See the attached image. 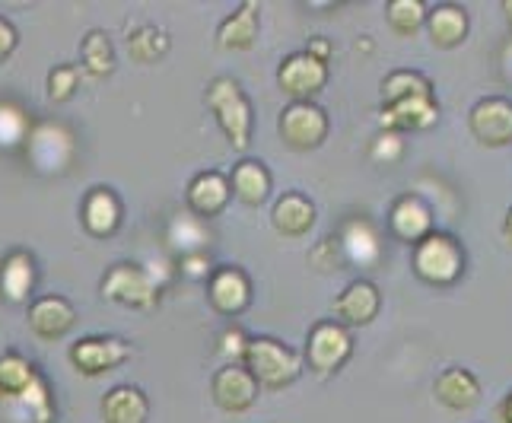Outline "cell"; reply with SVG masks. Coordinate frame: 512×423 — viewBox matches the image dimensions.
I'll list each match as a JSON object with an SVG mask.
<instances>
[{
    "mask_svg": "<svg viewBox=\"0 0 512 423\" xmlns=\"http://www.w3.org/2000/svg\"><path fill=\"white\" fill-rule=\"evenodd\" d=\"M150 401L137 385H115L102 398V420L105 423H147Z\"/></svg>",
    "mask_w": 512,
    "mask_h": 423,
    "instance_id": "cell-21",
    "label": "cell"
},
{
    "mask_svg": "<svg viewBox=\"0 0 512 423\" xmlns=\"http://www.w3.org/2000/svg\"><path fill=\"white\" fill-rule=\"evenodd\" d=\"M29 134V115L13 102H0V150L20 147Z\"/></svg>",
    "mask_w": 512,
    "mask_h": 423,
    "instance_id": "cell-32",
    "label": "cell"
},
{
    "mask_svg": "<svg viewBox=\"0 0 512 423\" xmlns=\"http://www.w3.org/2000/svg\"><path fill=\"white\" fill-rule=\"evenodd\" d=\"M80 64L90 77H109L115 70V51H112V42L109 35L93 29L90 35L83 39L80 45Z\"/></svg>",
    "mask_w": 512,
    "mask_h": 423,
    "instance_id": "cell-29",
    "label": "cell"
},
{
    "mask_svg": "<svg viewBox=\"0 0 512 423\" xmlns=\"http://www.w3.org/2000/svg\"><path fill=\"white\" fill-rule=\"evenodd\" d=\"M503 13H506V20L512 26V0H503Z\"/></svg>",
    "mask_w": 512,
    "mask_h": 423,
    "instance_id": "cell-42",
    "label": "cell"
},
{
    "mask_svg": "<svg viewBox=\"0 0 512 423\" xmlns=\"http://www.w3.org/2000/svg\"><path fill=\"white\" fill-rule=\"evenodd\" d=\"M503 239H506V245L512 249V207H509V214H506V220H503Z\"/></svg>",
    "mask_w": 512,
    "mask_h": 423,
    "instance_id": "cell-41",
    "label": "cell"
},
{
    "mask_svg": "<svg viewBox=\"0 0 512 423\" xmlns=\"http://www.w3.org/2000/svg\"><path fill=\"white\" fill-rule=\"evenodd\" d=\"M500 420L503 423H512V392L503 398V404H500Z\"/></svg>",
    "mask_w": 512,
    "mask_h": 423,
    "instance_id": "cell-40",
    "label": "cell"
},
{
    "mask_svg": "<svg viewBox=\"0 0 512 423\" xmlns=\"http://www.w3.org/2000/svg\"><path fill=\"white\" fill-rule=\"evenodd\" d=\"M35 379H39V373L20 354L0 357V398H23Z\"/></svg>",
    "mask_w": 512,
    "mask_h": 423,
    "instance_id": "cell-28",
    "label": "cell"
},
{
    "mask_svg": "<svg viewBox=\"0 0 512 423\" xmlns=\"http://www.w3.org/2000/svg\"><path fill=\"white\" fill-rule=\"evenodd\" d=\"M388 229H392V236L401 239V242H423L433 229V207L423 201L420 195H401L392 210H388Z\"/></svg>",
    "mask_w": 512,
    "mask_h": 423,
    "instance_id": "cell-13",
    "label": "cell"
},
{
    "mask_svg": "<svg viewBox=\"0 0 512 423\" xmlns=\"http://www.w3.org/2000/svg\"><path fill=\"white\" fill-rule=\"evenodd\" d=\"M35 284V268H32V258L26 252H13L4 268H0V296L7 303H23L32 293Z\"/></svg>",
    "mask_w": 512,
    "mask_h": 423,
    "instance_id": "cell-26",
    "label": "cell"
},
{
    "mask_svg": "<svg viewBox=\"0 0 512 423\" xmlns=\"http://www.w3.org/2000/svg\"><path fill=\"white\" fill-rule=\"evenodd\" d=\"M258 392L261 385L245 363H226L210 379V395H214L217 408L226 414H245L258 401Z\"/></svg>",
    "mask_w": 512,
    "mask_h": 423,
    "instance_id": "cell-6",
    "label": "cell"
},
{
    "mask_svg": "<svg viewBox=\"0 0 512 423\" xmlns=\"http://www.w3.org/2000/svg\"><path fill=\"white\" fill-rule=\"evenodd\" d=\"M353 354V338L347 325L341 322H319L309 331V341H306V360L315 373H334L341 369Z\"/></svg>",
    "mask_w": 512,
    "mask_h": 423,
    "instance_id": "cell-7",
    "label": "cell"
},
{
    "mask_svg": "<svg viewBox=\"0 0 512 423\" xmlns=\"http://www.w3.org/2000/svg\"><path fill=\"white\" fill-rule=\"evenodd\" d=\"M29 156L42 172H64L74 160V137L61 125H42L29 137Z\"/></svg>",
    "mask_w": 512,
    "mask_h": 423,
    "instance_id": "cell-15",
    "label": "cell"
},
{
    "mask_svg": "<svg viewBox=\"0 0 512 423\" xmlns=\"http://www.w3.org/2000/svg\"><path fill=\"white\" fill-rule=\"evenodd\" d=\"M242 363L249 366V373L258 379L261 389H284V385H293L303 373V360H299L296 350H290L287 344H280L274 338H252L249 347H245Z\"/></svg>",
    "mask_w": 512,
    "mask_h": 423,
    "instance_id": "cell-2",
    "label": "cell"
},
{
    "mask_svg": "<svg viewBox=\"0 0 512 423\" xmlns=\"http://www.w3.org/2000/svg\"><path fill=\"white\" fill-rule=\"evenodd\" d=\"M102 296L112 299V303H121V306L150 309V306H156L160 284L153 280V274L137 268V264H115L102 280Z\"/></svg>",
    "mask_w": 512,
    "mask_h": 423,
    "instance_id": "cell-5",
    "label": "cell"
},
{
    "mask_svg": "<svg viewBox=\"0 0 512 423\" xmlns=\"http://www.w3.org/2000/svg\"><path fill=\"white\" fill-rule=\"evenodd\" d=\"M309 261L315 264L319 271H338L344 268V249H341V236H325L315 249L309 252Z\"/></svg>",
    "mask_w": 512,
    "mask_h": 423,
    "instance_id": "cell-35",
    "label": "cell"
},
{
    "mask_svg": "<svg viewBox=\"0 0 512 423\" xmlns=\"http://www.w3.org/2000/svg\"><path fill=\"white\" fill-rule=\"evenodd\" d=\"M439 121V102L436 96H414L395 105H385L379 115L382 131H427Z\"/></svg>",
    "mask_w": 512,
    "mask_h": 423,
    "instance_id": "cell-16",
    "label": "cell"
},
{
    "mask_svg": "<svg viewBox=\"0 0 512 423\" xmlns=\"http://www.w3.org/2000/svg\"><path fill=\"white\" fill-rule=\"evenodd\" d=\"M80 86V67L77 64H61L48 74V99L51 102H67Z\"/></svg>",
    "mask_w": 512,
    "mask_h": 423,
    "instance_id": "cell-33",
    "label": "cell"
},
{
    "mask_svg": "<svg viewBox=\"0 0 512 423\" xmlns=\"http://www.w3.org/2000/svg\"><path fill=\"white\" fill-rule=\"evenodd\" d=\"M414 271L433 287H452L465 274V249L449 233H430L414 245Z\"/></svg>",
    "mask_w": 512,
    "mask_h": 423,
    "instance_id": "cell-3",
    "label": "cell"
},
{
    "mask_svg": "<svg viewBox=\"0 0 512 423\" xmlns=\"http://www.w3.org/2000/svg\"><path fill=\"white\" fill-rule=\"evenodd\" d=\"M382 309V296L373 280H350L334 299V322L341 325H369Z\"/></svg>",
    "mask_w": 512,
    "mask_h": 423,
    "instance_id": "cell-14",
    "label": "cell"
},
{
    "mask_svg": "<svg viewBox=\"0 0 512 423\" xmlns=\"http://www.w3.org/2000/svg\"><path fill=\"white\" fill-rule=\"evenodd\" d=\"M430 7L423 0H392L385 4V20L398 35H414L420 26H427Z\"/></svg>",
    "mask_w": 512,
    "mask_h": 423,
    "instance_id": "cell-30",
    "label": "cell"
},
{
    "mask_svg": "<svg viewBox=\"0 0 512 423\" xmlns=\"http://www.w3.org/2000/svg\"><path fill=\"white\" fill-rule=\"evenodd\" d=\"M271 223H274L277 233L287 236V239L306 236L315 226V204L306 195H299V191H287V195L274 204Z\"/></svg>",
    "mask_w": 512,
    "mask_h": 423,
    "instance_id": "cell-20",
    "label": "cell"
},
{
    "mask_svg": "<svg viewBox=\"0 0 512 423\" xmlns=\"http://www.w3.org/2000/svg\"><path fill=\"white\" fill-rule=\"evenodd\" d=\"M341 249H344L347 261L363 264V268H373L382 255V242H379L376 226L369 220H350L341 233Z\"/></svg>",
    "mask_w": 512,
    "mask_h": 423,
    "instance_id": "cell-25",
    "label": "cell"
},
{
    "mask_svg": "<svg viewBox=\"0 0 512 423\" xmlns=\"http://www.w3.org/2000/svg\"><path fill=\"white\" fill-rule=\"evenodd\" d=\"M20 401L29 408L32 423H51V417H55V411H51V392H48V385H45L42 376L32 382V389Z\"/></svg>",
    "mask_w": 512,
    "mask_h": 423,
    "instance_id": "cell-34",
    "label": "cell"
},
{
    "mask_svg": "<svg viewBox=\"0 0 512 423\" xmlns=\"http://www.w3.org/2000/svg\"><path fill=\"white\" fill-rule=\"evenodd\" d=\"M13 48H16V29L0 16V61H7L13 55Z\"/></svg>",
    "mask_w": 512,
    "mask_h": 423,
    "instance_id": "cell-38",
    "label": "cell"
},
{
    "mask_svg": "<svg viewBox=\"0 0 512 423\" xmlns=\"http://www.w3.org/2000/svg\"><path fill=\"white\" fill-rule=\"evenodd\" d=\"M128 51H131L134 61L153 64V61H160L169 51V35L163 29L144 26V29H137L134 35H128Z\"/></svg>",
    "mask_w": 512,
    "mask_h": 423,
    "instance_id": "cell-31",
    "label": "cell"
},
{
    "mask_svg": "<svg viewBox=\"0 0 512 423\" xmlns=\"http://www.w3.org/2000/svg\"><path fill=\"white\" fill-rule=\"evenodd\" d=\"M468 128L484 147H509L512 144V102L503 96H487L481 102H474V109L468 115Z\"/></svg>",
    "mask_w": 512,
    "mask_h": 423,
    "instance_id": "cell-9",
    "label": "cell"
},
{
    "mask_svg": "<svg viewBox=\"0 0 512 423\" xmlns=\"http://www.w3.org/2000/svg\"><path fill=\"white\" fill-rule=\"evenodd\" d=\"M207 105L214 112L233 150H245L252 140V102L242 93V86L229 77H220L207 86Z\"/></svg>",
    "mask_w": 512,
    "mask_h": 423,
    "instance_id": "cell-1",
    "label": "cell"
},
{
    "mask_svg": "<svg viewBox=\"0 0 512 423\" xmlns=\"http://www.w3.org/2000/svg\"><path fill=\"white\" fill-rule=\"evenodd\" d=\"M277 131L284 137V144L293 150H315L325 144L328 137V115L315 102H290L280 112Z\"/></svg>",
    "mask_w": 512,
    "mask_h": 423,
    "instance_id": "cell-4",
    "label": "cell"
},
{
    "mask_svg": "<svg viewBox=\"0 0 512 423\" xmlns=\"http://www.w3.org/2000/svg\"><path fill=\"white\" fill-rule=\"evenodd\" d=\"M207 296H210V306H214L220 315H239L249 309L252 303V280L245 277L242 268H217L207 280Z\"/></svg>",
    "mask_w": 512,
    "mask_h": 423,
    "instance_id": "cell-11",
    "label": "cell"
},
{
    "mask_svg": "<svg viewBox=\"0 0 512 423\" xmlns=\"http://www.w3.org/2000/svg\"><path fill=\"white\" fill-rule=\"evenodd\" d=\"M77 312L64 296H45L29 309V328L45 341H58L74 328Z\"/></svg>",
    "mask_w": 512,
    "mask_h": 423,
    "instance_id": "cell-18",
    "label": "cell"
},
{
    "mask_svg": "<svg viewBox=\"0 0 512 423\" xmlns=\"http://www.w3.org/2000/svg\"><path fill=\"white\" fill-rule=\"evenodd\" d=\"M328 83V64L315 61L309 51H296V55L284 58L277 70V86L284 90L293 102H312Z\"/></svg>",
    "mask_w": 512,
    "mask_h": 423,
    "instance_id": "cell-8",
    "label": "cell"
},
{
    "mask_svg": "<svg viewBox=\"0 0 512 423\" xmlns=\"http://www.w3.org/2000/svg\"><path fill=\"white\" fill-rule=\"evenodd\" d=\"M229 185H233V195L242 204L258 207L271 195V172L261 160H242L236 163L233 175H229Z\"/></svg>",
    "mask_w": 512,
    "mask_h": 423,
    "instance_id": "cell-24",
    "label": "cell"
},
{
    "mask_svg": "<svg viewBox=\"0 0 512 423\" xmlns=\"http://www.w3.org/2000/svg\"><path fill=\"white\" fill-rule=\"evenodd\" d=\"M261 7L255 0H245L233 16H226L223 26L217 29V45L223 51H249L258 42V26H261Z\"/></svg>",
    "mask_w": 512,
    "mask_h": 423,
    "instance_id": "cell-19",
    "label": "cell"
},
{
    "mask_svg": "<svg viewBox=\"0 0 512 423\" xmlns=\"http://www.w3.org/2000/svg\"><path fill=\"white\" fill-rule=\"evenodd\" d=\"M427 32L436 48H458L468 39V13L458 4H439L427 16Z\"/></svg>",
    "mask_w": 512,
    "mask_h": 423,
    "instance_id": "cell-23",
    "label": "cell"
},
{
    "mask_svg": "<svg viewBox=\"0 0 512 423\" xmlns=\"http://www.w3.org/2000/svg\"><path fill=\"white\" fill-rule=\"evenodd\" d=\"M414 96H433V83L423 74H417V70H392L382 80V109Z\"/></svg>",
    "mask_w": 512,
    "mask_h": 423,
    "instance_id": "cell-27",
    "label": "cell"
},
{
    "mask_svg": "<svg viewBox=\"0 0 512 423\" xmlns=\"http://www.w3.org/2000/svg\"><path fill=\"white\" fill-rule=\"evenodd\" d=\"M433 392L449 411H471L474 404L481 401V382H478V376L471 373V369L449 366V369H443V373L436 376Z\"/></svg>",
    "mask_w": 512,
    "mask_h": 423,
    "instance_id": "cell-17",
    "label": "cell"
},
{
    "mask_svg": "<svg viewBox=\"0 0 512 423\" xmlns=\"http://www.w3.org/2000/svg\"><path fill=\"white\" fill-rule=\"evenodd\" d=\"M306 51L315 58V61H322V64H328L331 61V45L325 42V39H312L309 45H306Z\"/></svg>",
    "mask_w": 512,
    "mask_h": 423,
    "instance_id": "cell-39",
    "label": "cell"
},
{
    "mask_svg": "<svg viewBox=\"0 0 512 423\" xmlns=\"http://www.w3.org/2000/svg\"><path fill=\"white\" fill-rule=\"evenodd\" d=\"M182 271H185L188 277H207V271H210V258H207L204 252L185 255V261H182Z\"/></svg>",
    "mask_w": 512,
    "mask_h": 423,
    "instance_id": "cell-37",
    "label": "cell"
},
{
    "mask_svg": "<svg viewBox=\"0 0 512 423\" xmlns=\"http://www.w3.org/2000/svg\"><path fill=\"white\" fill-rule=\"evenodd\" d=\"M83 223L99 239L115 233L118 223H121V204H118L112 188L99 185V188L90 191V195H86V201H83Z\"/></svg>",
    "mask_w": 512,
    "mask_h": 423,
    "instance_id": "cell-22",
    "label": "cell"
},
{
    "mask_svg": "<svg viewBox=\"0 0 512 423\" xmlns=\"http://www.w3.org/2000/svg\"><path fill=\"white\" fill-rule=\"evenodd\" d=\"M134 354V347L118 338H83L70 347V360H74L77 373L83 376H102L109 369L121 366Z\"/></svg>",
    "mask_w": 512,
    "mask_h": 423,
    "instance_id": "cell-10",
    "label": "cell"
},
{
    "mask_svg": "<svg viewBox=\"0 0 512 423\" xmlns=\"http://www.w3.org/2000/svg\"><path fill=\"white\" fill-rule=\"evenodd\" d=\"M229 198H233V185H229V179H226L223 172H217V169L198 172L188 182V191H185L188 210L198 220H210V217L223 214Z\"/></svg>",
    "mask_w": 512,
    "mask_h": 423,
    "instance_id": "cell-12",
    "label": "cell"
},
{
    "mask_svg": "<svg viewBox=\"0 0 512 423\" xmlns=\"http://www.w3.org/2000/svg\"><path fill=\"white\" fill-rule=\"evenodd\" d=\"M369 156H373L376 163H398L404 156V137L398 131H379V137L373 140V147H369Z\"/></svg>",
    "mask_w": 512,
    "mask_h": 423,
    "instance_id": "cell-36",
    "label": "cell"
}]
</instances>
